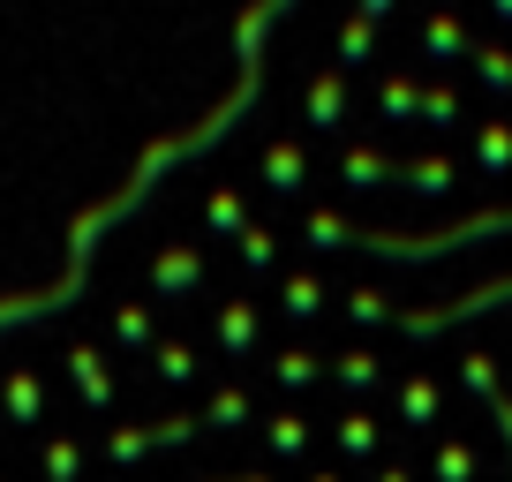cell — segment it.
<instances>
[{"instance_id": "cell-20", "label": "cell", "mask_w": 512, "mask_h": 482, "mask_svg": "<svg viewBox=\"0 0 512 482\" xmlns=\"http://www.w3.org/2000/svg\"><path fill=\"white\" fill-rule=\"evenodd\" d=\"M279 377H287V385H309V377H317V354L287 347V354H279Z\"/></svg>"}, {"instance_id": "cell-5", "label": "cell", "mask_w": 512, "mask_h": 482, "mask_svg": "<svg viewBox=\"0 0 512 482\" xmlns=\"http://www.w3.org/2000/svg\"><path fill=\"white\" fill-rule=\"evenodd\" d=\"M400 181L415 196H430V204H445L452 181H460V159H445V151H437V159H400Z\"/></svg>"}, {"instance_id": "cell-10", "label": "cell", "mask_w": 512, "mask_h": 482, "mask_svg": "<svg viewBox=\"0 0 512 482\" xmlns=\"http://www.w3.org/2000/svg\"><path fill=\"white\" fill-rule=\"evenodd\" d=\"M377 106H384V121H415V106H422V83H415V76H392V83H377Z\"/></svg>"}, {"instance_id": "cell-7", "label": "cell", "mask_w": 512, "mask_h": 482, "mask_svg": "<svg viewBox=\"0 0 512 482\" xmlns=\"http://www.w3.org/2000/svg\"><path fill=\"white\" fill-rule=\"evenodd\" d=\"M415 121H422V129H460V121H467V106H460V91H452V83H422Z\"/></svg>"}, {"instance_id": "cell-18", "label": "cell", "mask_w": 512, "mask_h": 482, "mask_svg": "<svg viewBox=\"0 0 512 482\" xmlns=\"http://www.w3.org/2000/svg\"><path fill=\"white\" fill-rule=\"evenodd\" d=\"M68 370L83 377V392H91V400H106V370H98V354H91V347H76V354H68Z\"/></svg>"}, {"instance_id": "cell-16", "label": "cell", "mask_w": 512, "mask_h": 482, "mask_svg": "<svg viewBox=\"0 0 512 482\" xmlns=\"http://www.w3.org/2000/svg\"><path fill=\"white\" fill-rule=\"evenodd\" d=\"M317 309H324V279L294 272V279H287V317H317Z\"/></svg>"}, {"instance_id": "cell-21", "label": "cell", "mask_w": 512, "mask_h": 482, "mask_svg": "<svg viewBox=\"0 0 512 482\" xmlns=\"http://www.w3.org/2000/svg\"><path fill=\"white\" fill-rule=\"evenodd\" d=\"M347 309H354V324H377V317H384V294H377V287H354Z\"/></svg>"}, {"instance_id": "cell-2", "label": "cell", "mask_w": 512, "mask_h": 482, "mask_svg": "<svg viewBox=\"0 0 512 482\" xmlns=\"http://www.w3.org/2000/svg\"><path fill=\"white\" fill-rule=\"evenodd\" d=\"M339 181H347V189H392V181H400V159H392V151H377V144H347L339 151Z\"/></svg>"}, {"instance_id": "cell-4", "label": "cell", "mask_w": 512, "mask_h": 482, "mask_svg": "<svg viewBox=\"0 0 512 482\" xmlns=\"http://www.w3.org/2000/svg\"><path fill=\"white\" fill-rule=\"evenodd\" d=\"M422 53H437V61H467V53H475V31H467L452 8H430V16H422Z\"/></svg>"}, {"instance_id": "cell-13", "label": "cell", "mask_w": 512, "mask_h": 482, "mask_svg": "<svg viewBox=\"0 0 512 482\" xmlns=\"http://www.w3.org/2000/svg\"><path fill=\"white\" fill-rule=\"evenodd\" d=\"M234 241H241V264H249V272H264V264H272V257H279V234H272V226H256V219H249V226H241V234H234Z\"/></svg>"}, {"instance_id": "cell-24", "label": "cell", "mask_w": 512, "mask_h": 482, "mask_svg": "<svg viewBox=\"0 0 512 482\" xmlns=\"http://www.w3.org/2000/svg\"><path fill=\"white\" fill-rule=\"evenodd\" d=\"M392 8H400V0H354V16H362V23H384Z\"/></svg>"}, {"instance_id": "cell-12", "label": "cell", "mask_w": 512, "mask_h": 482, "mask_svg": "<svg viewBox=\"0 0 512 482\" xmlns=\"http://www.w3.org/2000/svg\"><path fill=\"white\" fill-rule=\"evenodd\" d=\"M302 241H309V249H347V219H339V211H309V219H302Z\"/></svg>"}, {"instance_id": "cell-3", "label": "cell", "mask_w": 512, "mask_h": 482, "mask_svg": "<svg viewBox=\"0 0 512 482\" xmlns=\"http://www.w3.org/2000/svg\"><path fill=\"white\" fill-rule=\"evenodd\" d=\"M256 181H264V189H279V196H302L309 151H302V144H264V151H256Z\"/></svg>"}, {"instance_id": "cell-22", "label": "cell", "mask_w": 512, "mask_h": 482, "mask_svg": "<svg viewBox=\"0 0 512 482\" xmlns=\"http://www.w3.org/2000/svg\"><path fill=\"white\" fill-rule=\"evenodd\" d=\"M159 370H166V377H189V370H196V354L181 347V339H166V347H159Z\"/></svg>"}, {"instance_id": "cell-1", "label": "cell", "mask_w": 512, "mask_h": 482, "mask_svg": "<svg viewBox=\"0 0 512 482\" xmlns=\"http://www.w3.org/2000/svg\"><path fill=\"white\" fill-rule=\"evenodd\" d=\"M204 287V249L196 241H166L159 264H151V294H189Z\"/></svg>"}, {"instance_id": "cell-25", "label": "cell", "mask_w": 512, "mask_h": 482, "mask_svg": "<svg viewBox=\"0 0 512 482\" xmlns=\"http://www.w3.org/2000/svg\"><path fill=\"white\" fill-rule=\"evenodd\" d=\"M482 8H490V16H497V23H512V0H482Z\"/></svg>"}, {"instance_id": "cell-11", "label": "cell", "mask_w": 512, "mask_h": 482, "mask_svg": "<svg viewBox=\"0 0 512 482\" xmlns=\"http://www.w3.org/2000/svg\"><path fill=\"white\" fill-rule=\"evenodd\" d=\"M369 53H377V23H339V68H369Z\"/></svg>"}, {"instance_id": "cell-23", "label": "cell", "mask_w": 512, "mask_h": 482, "mask_svg": "<svg viewBox=\"0 0 512 482\" xmlns=\"http://www.w3.org/2000/svg\"><path fill=\"white\" fill-rule=\"evenodd\" d=\"M8 407H16V415H38V385L31 377H8Z\"/></svg>"}, {"instance_id": "cell-19", "label": "cell", "mask_w": 512, "mask_h": 482, "mask_svg": "<svg viewBox=\"0 0 512 482\" xmlns=\"http://www.w3.org/2000/svg\"><path fill=\"white\" fill-rule=\"evenodd\" d=\"M339 377H347V385H377V354H339Z\"/></svg>"}, {"instance_id": "cell-17", "label": "cell", "mask_w": 512, "mask_h": 482, "mask_svg": "<svg viewBox=\"0 0 512 482\" xmlns=\"http://www.w3.org/2000/svg\"><path fill=\"white\" fill-rule=\"evenodd\" d=\"M241 226H249L241 219V189H219L211 196V234H241Z\"/></svg>"}, {"instance_id": "cell-14", "label": "cell", "mask_w": 512, "mask_h": 482, "mask_svg": "<svg viewBox=\"0 0 512 482\" xmlns=\"http://www.w3.org/2000/svg\"><path fill=\"white\" fill-rule=\"evenodd\" d=\"M219 332H226V347L241 354V347L256 339V302H226V309H219Z\"/></svg>"}, {"instance_id": "cell-6", "label": "cell", "mask_w": 512, "mask_h": 482, "mask_svg": "<svg viewBox=\"0 0 512 482\" xmlns=\"http://www.w3.org/2000/svg\"><path fill=\"white\" fill-rule=\"evenodd\" d=\"M302 113H309V129H339V121H347V83H339V68L332 76H309Z\"/></svg>"}, {"instance_id": "cell-8", "label": "cell", "mask_w": 512, "mask_h": 482, "mask_svg": "<svg viewBox=\"0 0 512 482\" xmlns=\"http://www.w3.org/2000/svg\"><path fill=\"white\" fill-rule=\"evenodd\" d=\"M475 83L482 91H512V46H497V38H475Z\"/></svg>"}, {"instance_id": "cell-26", "label": "cell", "mask_w": 512, "mask_h": 482, "mask_svg": "<svg viewBox=\"0 0 512 482\" xmlns=\"http://www.w3.org/2000/svg\"><path fill=\"white\" fill-rule=\"evenodd\" d=\"M437 8H445V0H437Z\"/></svg>"}, {"instance_id": "cell-9", "label": "cell", "mask_w": 512, "mask_h": 482, "mask_svg": "<svg viewBox=\"0 0 512 482\" xmlns=\"http://www.w3.org/2000/svg\"><path fill=\"white\" fill-rule=\"evenodd\" d=\"M475 166H482V174H512V121H482Z\"/></svg>"}, {"instance_id": "cell-15", "label": "cell", "mask_w": 512, "mask_h": 482, "mask_svg": "<svg viewBox=\"0 0 512 482\" xmlns=\"http://www.w3.org/2000/svg\"><path fill=\"white\" fill-rule=\"evenodd\" d=\"M113 339H121V347H144V339H151V309L121 302V309H113Z\"/></svg>"}]
</instances>
